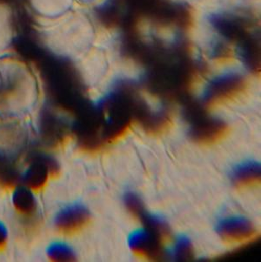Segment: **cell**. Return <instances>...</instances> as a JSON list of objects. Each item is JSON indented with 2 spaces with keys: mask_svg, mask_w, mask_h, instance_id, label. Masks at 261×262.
I'll return each instance as SVG.
<instances>
[{
  "mask_svg": "<svg viewBox=\"0 0 261 262\" xmlns=\"http://www.w3.org/2000/svg\"><path fill=\"white\" fill-rule=\"evenodd\" d=\"M231 181L238 189H245L258 185L260 181V165L254 161L238 165L232 170Z\"/></svg>",
  "mask_w": 261,
  "mask_h": 262,
  "instance_id": "obj_7",
  "label": "cell"
},
{
  "mask_svg": "<svg viewBox=\"0 0 261 262\" xmlns=\"http://www.w3.org/2000/svg\"><path fill=\"white\" fill-rule=\"evenodd\" d=\"M163 243L156 233L145 227L133 232L128 239V244L134 254L153 260L162 258Z\"/></svg>",
  "mask_w": 261,
  "mask_h": 262,
  "instance_id": "obj_4",
  "label": "cell"
},
{
  "mask_svg": "<svg viewBox=\"0 0 261 262\" xmlns=\"http://www.w3.org/2000/svg\"><path fill=\"white\" fill-rule=\"evenodd\" d=\"M69 0H26L38 22L52 20L64 15Z\"/></svg>",
  "mask_w": 261,
  "mask_h": 262,
  "instance_id": "obj_6",
  "label": "cell"
},
{
  "mask_svg": "<svg viewBox=\"0 0 261 262\" xmlns=\"http://www.w3.org/2000/svg\"><path fill=\"white\" fill-rule=\"evenodd\" d=\"M193 256V248L186 237H180L174 247V257L179 260H187Z\"/></svg>",
  "mask_w": 261,
  "mask_h": 262,
  "instance_id": "obj_11",
  "label": "cell"
},
{
  "mask_svg": "<svg viewBox=\"0 0 261 262\" xmlns=\"http://www.w3.org/2000/svg\"><path fill=\"white\" fill-rule=\"evenodd\" d=\"M217 235L230 244L246 243L255 238L257 230L249 220L244 217H229L222 220L216 227Z\"/></svg>",
  "mask_w": 261,
  "mask_h": 262,
  "instance_id": "obj_3",
  "label": "cell"
},
{
  "mask_svg": "<svg viewBox=\"0 0 261 262\" xmlns=\"http://www.w3.org/2000/svg\"><path fill=\"white\" fill-rule=\"evenodd\" d=\"M55 162L50 160L49 163L45 161L34 162L27 169L24 175L26 185L32 189H39L47 182L50 172H56Z\"/></svg>",
  "mask_w": 261,
  "mask_h": 262,
  "instance_id": "obj_8",
  "label": "cell"
},
{
  "mask_svg": "<svg viewBox=\"0 0 261 262\" xmlns=\"http://www.w3.org/2000/svg\"><path fill=\"white\" fill-rule=\"evenodd\" d=\"M49 256L54 260H72L74 259V254L72 249L67 245L56 243L49 248Z\"/></svg>",
  "mask_w": 261,
  "mask_h": 262,
  "instance_id": "obj_12",
  "label": "cell"
},
{
  "mask_svg": "<svg viewBox=\"0 0 261 262\" xmlns=\"http://www.w3.org/2000/svg\"><path fill=\"white\" fill-rule=\"evenodd\" d=\"M247 80L238 74H227L217 78L206 88L203 99L207 107H217L238 99L246 92Z\"/></svg>",
  "mask_w": 261,
  "mask_h": 262,
  "instance_id": "obj_1",
  "label": "cell"
},
{
  "mask_svg": "<svg viewBox=\"0 0 261 262\" xmlns=\"http://www.w3.org/2000/svg\"><path fill=\"white\" fill-rule=\"evenodd\" d=\"M13 204L16 209L22 213H32L36 207L34 196L30 189L26 187H19L13 194Z\"/></svg>",
  "mask_w": 261,
  "mask_h": 262,
  "instance_id": "obj_10",
  "label": "cell"
},
{
  "mask_svg": "<svg viewBox=\"0 0 261 262\" xmlns=\"http://www.w3.org/2000/svg\"><path fill=\"white\" fill-rule=\"evenodd\" d=\"M90 221V213L82 205H73L58 213L56 226L64 233H77Z\"/></svg>",
  "mask_w": 261,
  "mask_h": 262,
  "instance_id": "obj_5",
  "label": "cell"
},
{
  "mask_svg": "<svg viewBox=\"0 0 261 262\" xmlns=\"http://www.w3.org/2000/svg\"><path fill=\"white\" fill-rule=\"evenodd\" d=\"M13 17L11 7L0 2V54L8 51L13 39Z\"/></svg>",
  "mask_w": 261,
  "mask_h": 262,
  "instance_id": "obj_9",
  "label": "cell"
},
{
  "mask_svg": "<svg viewBox=\"0 0 261 262\" xmlns=\"http://www.w3.org/2000/svg\"><path fill=\"white\" fill-rule=\"evenodd\" d=\"M229 132V126L222 120L199 116L192 120L189 135L194 142L209 146L220 142Z\"/></svg>",
  "mask_w": 261,
  "mask_h": 262,
  "instance_id": "obj_2",
  "label": "cell"
},
{
  "mask_svg": "<svg viewBox=\"0 0 261 262\" xmlns=\"http://www.w3.org/2000/svg\"><path fill=\"white\" fill-rule=\"evenodd\" d=\"M6 238H7V232H6V227L0 222V247L5 245Z\"/></svg>",
  "mask_w": 261,
  "mask_h": 262,
  "instance_id": "obj_13",
  "label": "cell"
}]
</instances>
